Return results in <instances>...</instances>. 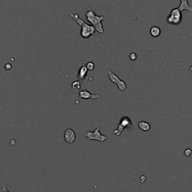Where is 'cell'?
I'll return each mask as SVG.
<instances>
[{
	"instance_id": "obj_6",
	"label": "cell",
	"mask_w": 192,
	"mask_h": 192,
	"mask_svg": "<svg viewBox=\"0 0 192 192\" xmlns=\"http://www.w3.org/2000/svg\"><path fill=\"white\" fill-rule=\"evenodd\" d=\"M107 75H108V77L110 78V81H111L112 83H113L117 85L118 89H119V91L124 92L126 90L127 86L126 84H125V83L124 82L123 80H122L116 74H114L113 71H109L108 73H107Z\"/></svg>"
},
{
	"instance_id": "obj_16",
	"label": "cell",
	"mask_w": 192,
	"mask_h": 192,
	"mask_svg": "<svg viewBox=\"0 0 192 192\" xmlns=\"http://www.w3.org/2000/svg\"><path fill=\"white\" fill-rule=\"evenodd\" d=\"M184 153L186 156H190L192 154V150H191V149H186V150H185Z\"/></svg>"
},
{
	"instance_id": "obj_5",
	"label": "cell",
	"mask_w": 192,
	"mask_h": 192,
	"mask_svg": "<svg viewBox=\"0 0 192 192\" xmlns=\"http://www.w3.org/2000/svg\"><path fill=\"white\" fill-rule=\"evenodd\" d=\"M84 136L88 138L89 140H96V141L99 142H104L108 137L100 133V128H97L95 129L93 132L92 131H87L84 134Z\"/></svg>"
},
{
	"instance_id": "obj_7",
	"label": "cell",
	"mask_w": 192,
	"mask_h": 192,
	"mask_svg": "<svg viewBox=\"0 0 192 192\" xmlns=\"http://www.w3.org/2000/svg\"><path fill=\"white\" fill-rule=\"evenodd\" d=\"M79 98L80 99H100L101 95L98 94H92L87 90H81L79 92Z\"/></svg>"
},
{
	"instance_id": "obj_20",
	"label": "cell",
	"mask_w": 192,
	"mask_h": 192,
	"mask_svg": "<svg viewBox=\"0 0 192 192\" xmlns=\"http://www.w3.org/2000/svg\"><path fill=\"white\" fill-rule=\"evenodd\" d=\"M189 71H190L191 72H192V65H191V66L190 67V68H189Z\"/></svg>"
},
{
	"instance_id": "obj_18",
	"label": "cell",
	"mask_w": 192,
	"mask_h": 192,
	"mask_svg": "<svg viewBox=\"0 0 192 192\" xmlns=\"http://www.w3.org/2000/svg\"><path fill=\"white\" fill-rule=\"evenodd\" d=\"M2 192H9L8 191V189H7V186L5 183L2 184Z\"/></svg>"
},
{
	"instance_id": "obj_1",
	"label": "cell",
	"mask_w": 192,
	"mask_h": 192,
	"mask_svg": "<svg viewBox=\"0 0 192 192\" xmlns=\"http://www.w3.org/2000/svg\"><path fill=\"white\" fill-rule=\"evenodd\" d=\"M69 15L71 18L76 21V23L81 27L80 30V36L83 38H88L92 35H94L95 32H97L95 28L92 26L84 22L83 20L80 18V16L78 14H74L72 12H69Z\"/></svg>"
},
{
	"instance_id": "obj_2",
	"label": "cell",
	"mask_w": 192,
	"mask_h": 192,
	"mask_svg": "<svg viewBox=\"0 0 192 192\" xmlns=\"http://www.w3.org/2000/svg\"><path fill=\"white\" fill-rule=\"evenodd\" d=\"M86 20L95 28L96 31L100 34L104 33V27L102 21L104 20V16H98L95 14V11L92 8H88L85 13Z\"/></svg>"
},
{
	"instance_id": "obj_12",
	"label": "cell",
	"mask_w": 192,
	"mask_h": 192,
	"mask_svg": "<svg viewBox=\"0 0 192 192\" xmlns=\"http://www.w3.org/2000/svg\"><path fill=\"white\" fill-rule=\"evenodd\" d=\"M161 29L159 27V26H153V27L150 29V35H152L154 38H157L159 35H161Z\"/></svg>"
},
{
	"instance_id": "obj_17",
	"label": "cell",
	"mask_w": 192,
	"mask_h": 192,
	"mask_svg": "<svg viewBox=\"0 0 192 192\" xmlns=\"http://www.w3.org/2000/svg\"><path fill=\"white\" fill-rule=\"evenodd\" d=\"M4 68H5L6 70H11V69L12 68V66H11V65L9 64V63H7V64L5 65Z\"/></svg>"
},
{
	"instance_id": "obj_19",
	"label": "cell",
	"mask_w": 192,
	"mask_h": 192,
	"mask_svg": "<svg viewBox=\"0 0 192 192\" xmlns=\"http://www.w3.org/2000/svg\"><path fill=\"white\" fill-rule=\"evenodd\" d=\"M141 182H143V181H145V180H146V176H141Z\"/></svg>"
},
{
	"instance_id": "obj_14",
	"label": "cell",
	"mask_w": 192,
	"mask_h": 192,
	"mask_svg": "<svg viewBox=\"0 0 192 192\" xmlns=\"http://www.w3.org/2000/svg\"><path fill=\"white\" fill-rule=\"evenodd\" d=\"M86 67L88 68L89 71H93L95 68V64L92 63V62H89L86 65Z\"/></svg>"
},
{
	"instance_id": "obj_8",
	"label": "cell",
	"mask_w": 192,
	"mask_h": 192,
	"mask_svg": "<svg viewBox=\"0 0 192 192\" xmlns=\"http://www.w3.org/2000/svg\"><path fill=\"white\" fill-rule=\"evenodd\" d=\"M64 138L66 143H68V144H71L74 142L75 139H76V134L71 128H68L64 133Z\"/></svg>"
},
{
	"instance_id": "obj_4",
	"label": "cell",
	"mask_w": 192,
	"mask_h": 192,
	"mask_svg": "<svg viewBox=\"0 0 192 192\" xmlns=\"http://www.w3.org/2000/svg\"><path fill=\"white\" fill-rule=\"evenodd\" d=\"M132 126V121L128 116H123L119 121L117 128L113 131V134L116 136L121 135L122 131L126 128H131Z\"/></svg>"
},
{
	"instance_id": "obj_11",
	"label": "cell",
	"mask_w": 192,
	"mask_h": 192,
	"mask_svg": "<svg viewBox=\"0 0 192 192\" xmlns=\"http://www.w3.org/2000/svg\"><path fill=\"white\" fill-rule=\"evenodd\" d=\"M138 126L139 128L143 131H148L151 128V125H150V123H148L147 122H144V121H141V122H139Z\"/></svg>"
},
{
	"instance_id": "obj_13",
	"label": "cell",
	"mask_w": 192,
	"mask_h": 192,
	"mask_svg": "<svg viewBox=\"0 0 192 192\" xmlns=\"http://www.w3.org/2000/svg\"><path fill=\"white\" fill-rule=\"evenodd\" d=\"M81 83H82V80H79L74 81V82L71 83V88L73 89L74 90L80 89Z\"/></svg>"
},
{
	"instance_id": "obj_9",
	"label": "cell",
	"mask_w": 192,
	"mask_h": 192,
	"mask_svg": "<svg viewBox=\"0 0 192 192\" xmlns=\"http://www.w3.org/2000/svg\"><path fill=\"white\" fill-rule=\"evenodd\" d=\"M180 2H181V3H180L179 6L178 7L180 11H188L189 12H192V6L189 5L188 0H180Z\"/></svg>"
},
{
	"instance_id": "obj_15",
	"label": "cell",
	"mask_w": 192,
	"mask_h": 192,
	"mask_svg": "<svg viewBox=\"0 0 192 192\" xmlns=\"http://www.w3.org/2000/svg\"><path fill=\"white\" fill-rule=\"evenodd\" d=\"M129 58L130 60H132V61H135V60L137 59V55L135 54V53H131V54L129 55Z\"/></svg>"
},
{
	"instance_id": "obj_10",
	"label": "cell",
	"mask_w": 192,
	"mask_h": 192,
	"mask_svg": "<svg viewBox=\"0 0 192 192\" xmlns=\"http://www.w3.org/2000/svg\"><path fill=\"white\" fill-rule=\"evenodd\" d=\"M88 68H87L86 65H83L80 68L79 71H78V74H77V77L80 80H83L85 79L87 73H88Z\"/></svg>"
},
{
	"instance_id": "obj_3",
	"label": "cell",
	"mask_w": 192,
	"mask_h": 192,
	"mask_svg": "<svg viewBox=\"0 0 192 192\" xmlns=\"http://www.w3.org/2000/svg\"><path fill=\"white\" fill-rule=\"evenodd\" d=\"M167 22L170 25L178 26L182 22V14L179 8H173L170 11L169 15L167 17Z\"/></svg>"
}]
</instances>
